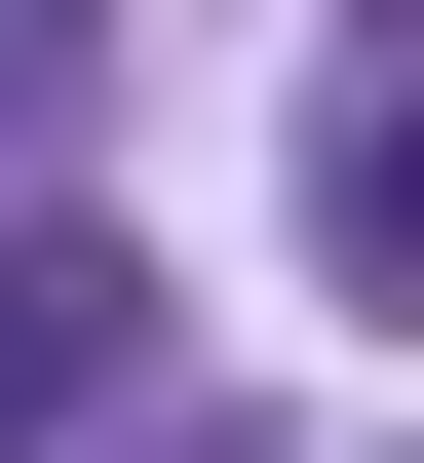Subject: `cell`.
Wrapping results in <instances>:
<instances>
[{
    "mask_svg": "<svg viewBox=\"0 0 424 463\" xmlns=\"http://www.w3.org/2000/svg\"><path fill=\"white\" fill-rule=\"evenodd\" d=\"M116 347H155V270H116V232H0V463H78Z\"/></svg>",
    "mask_w": 424,
    "mask_h": 463,
    "instance_id": "cell-1",
    "label": "cell"
},
{
    "mask_svg": "<svg viewBox=\"0 0 424 463\" xmlns=\"http://www.w3.org/2000/svg\"><path fill=\"white\" fill-rule=\"evenodd\" d=\"M309 270H347V309H424V39L309 116Z\"/></svg>",
    "mask_w": 424,
    "mask_h": 463,
    "instance_id": "cell-2",
    "label": "cell"
},
{
    "mask_svg": "<svg viewBox=\"0 0 424 463\" xmlns=\"http://www.w3.org/2000/svg\"><path fill=\"white\" fill-rule=\"evenodd\" d=\"M155 463H231V425H155Z\"/></svg>",
    "mask_w": 424,
    "mask_h": 463,
    "instance_id": "cell-3",
    "label": "cell"
}]
</instances>
